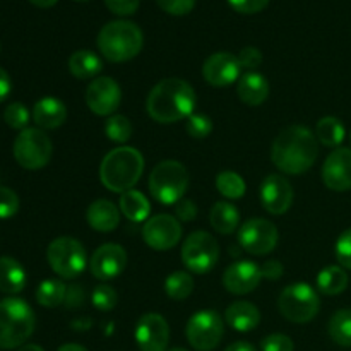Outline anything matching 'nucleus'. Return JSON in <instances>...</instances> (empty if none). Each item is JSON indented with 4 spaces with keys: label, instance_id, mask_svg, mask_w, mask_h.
Returning a JSON list of instances; mask_svg holds the SVG:
<instances>
[{
    "label": "nucleus",
    "instance_id": "obj_1",
    "mask_svg": "<svg viewBox=\"0 0 351 351\" xmlns=\"http://www.w3.org/2000/svg\"><path fill=\"white\" fill-rule=\"evenodd\" d=\"M319 154L317 137L304 125H290L281 130L271 147L274 167L287 175L305 173Z\"/></svg>",
    "mask_w": 351,
    "mask_h": 351
},
{
    "label": "nucleus",
    "instance_id": "obj_2",
    "mask_svg": "<svg viewBox=\"0 0 351 351\" xmlns=\"http://www.w3.org/2000/svg\"><path fill=\"white\" fill-rule=\"evenodd\" d=\"M195 108V91L187 81L177 77L163 79L151 89L146 110L160 123H173L189 119Z\"/></svg>",
    "mask_w": 351,
    "mask_h": 351
},
{
    "label": "nucleus",
    "instance_id": "obj_3",
    "mask_svg": "<svg viewBox=\"0 0 351 351\" xmlns=\"http://www.w3.org/2000/svg\"><path fill=\"white\" fill-rule=\"evenodd\" d=\"M144 171V158L136 147L120 146L110 151L99 165V178L108 191L122 194L139 182Z\"/></svg>",
    "mask_w": 351,
    "mask_h": 351
},
{
    "label": "nucleus",
    "instance_id": "obj_4",
    "mask_svg": "<svg viewBox=\"0 0 351 351\" xmlns=\"http://www.w3.org/2000/svg\"><path fill=\"white\" fill-rule=\"evenodd\" d=\"M144 36L137 24L130 21H112L98 33V48L110 62H129L143 50Z\"/></svg>",
    "mask_w": 351,
    "mask_h": 351
},
{
    "label": "nucleus",
    "instance_id": "obj_5",
    "mask_svg": "<svg viewBox=\"0 0 351 351\" xmlns=\"http://www.w3.org/2000/svg\"><path fill=\"white\" fill-rule=\"evenodd\" d=\"M34 312L23 298L0 302V350L21 348L34 331Z\"/></svg>",
    "mask_w": 351,
    "mask_h": 351
},
{
    "label": "nucleus",
    "instance_id": "obj_6",
    "mask_svg": "<svg viewBox=\"0 0 351 351\" xmlns=\"http://www.w3.org/2000/svg\"><path fill=\"white\" fill-rule=\"evenodd\" d=\"M149 192L165 206L177 204L189 187V171L180 161L167 160L158 163L149 175Z\"/></svg>",
    "mask_w": 351,
    "mask_h": 351
},
{
    "label": "nucleus",
    "instance_id": "obj_7",
    "mask_svg": "<svg viewBox=\"0 0 351 351\" xmlns=\"http://www.w3.org/2000/svg\"><path fill=\"white\" fill-rule=\"evenodd\" d=\"M278 308L281 315L295 324L311 322L321 308V300L308 283H293L281 291L278 298Z\"/></svg>",
    "mask_w": 351,
    "mask_h": 351
},
{
    "label": "nucleus",
    "instance_id": "obj_8",
    "mask_svg": "<svg viewBox=\"0 0 351 351\" xmlns=\"http://www.w3.org/2000/svg\"><path fill=\"white\" fill-rule=\"evenodd\" d=\"M47 259L53 273L64 280H74L88 264V256L79 240L72 237H58L48 245Z\"/></svg>",
    "mask_w": 351,
    "mask_h": 351
},
{
    "label": "nucleus",
    "instance_id": "obj_9",
    "mask_svg": "<svg viewBox=\"0 0 351 351\" xmlns=\"http://www.w3.org/2000/svg\"><path fill=\"white\" fill-rule=\"evenodd\" d=\"M14 158L26 170L47 167L53 154V144L41 129H24L14 141Z\"/></svg>",
    "mask_w": 351,
    "mask_h": 351
},
{
    "label": "nucleus",
    "instance_id": "obj_10",
    "mask_svg": "<svg viewBox=\"0 0 351 351\" xmlns=\"http://www.w3.org/2000/svg\"><path fill=\"white\" fill-rule=\"evenodd\" d=\"M219 259V245L213 235L194 232L182 245V261L191 273L208 274L215 269Z\"/></svg>",
    "mask_w": 351,
    "mask_h": 351
},
{
    "label": "nucleus",
    "instance_id": "obj_11",
    "mask_svg": "<svg viewBox=\"0 0 351 351\" xmlns=\"http://www.w3.org/2000/svg\"><path fill=\"white\" fill-rule=\"evenodd\" d=\"M225 324L215 311H199L189 319L185 336L191 346L197 351H213L221 343Z\"/></svg>",
    "mask_w": 351,
    "mask_h": 351
},
{
    "label": "nucleus",
    "instance_id": "obj_12",
    "mask_svg": "<svg viewBox=\"0 0 351 351\" xmlns=\"http://www.w3.org/2000/svg\"><path fill=\"white\" fill-rule=\"evenodd\" d=\"M278 228L273 221L264 218H250L240 226L239 243L252 256H266L278 245Z\"/></svg>",
    "mask_w": 351,
    "mask_h": 351
},
{
    "label": "nucleus",
    "instance_id": "obj_13",
    "mask_svg": "<svg viewBox=\"0 0 351 351\" xmlns=\"http://www.w3.org/2000/svg\"><path fill=\"white\" fill-rule=\"evenodd\" d=\"M143 239L154 250H170L180 242L182 226L170 215H158L147 219L143 226Z\"/></svg>",
    "mask_w": 351,
    "mask_h": 351
},
{
    "label": "nucleus",
    "instance_id": "obj_14",
    "mask_svg": "<svg viewBox=\"0 0 351 351\" xmlns=\"http://www.w3.org/2000/svg\"><path fill=\"white\" fill-rule=\"evenodd\" d=\"M134 336L141 351H168L170 328L163 315L154 312L141 315Z\"/></svg>",
    "mask_w": 351,
    "mask_h": 351
},
{
    "label": "nucleus",
    "instance_id": "obj_15",
    "mask_svg": "<svg viewBox=\"0 0 351 351\" xmlns=\"http://www.w3.org/2000/svg\"><path fill=\"white\" fill-rule=\"evenodd\" d=\"M122 101V91L112 77H96L86 89V105L99 117H112Z\"/></svg>",
    "mask_w": 351,
    "mask_h": 351
},
{
    "label": "nucleus",
    "instance_id": "obj_16",
    "mask_svg": "<svg viewBox=\"0 0 351 351\" xmlns=\"http://www.w3.org/2000/svg\"><path fill=\"white\" fill-rule=\"evenodd\" d=\"M261 204L269 215H285L293 204V187L283 175H267L261 184Z\"/></svg>",
    "mask_w": 351,
    "mask_h": 351
},
{
    "label": "nucleus",
    "instance_id": "obj_17",
    "mask_svg": "<svg viewBox=\"0 0 351 351\" xmlns=\"http://www.w3.org/2000/svg\"><path fill=\"white\" fill-rule=\"evenodd\" d=\"M127 252L123 247L117 243H103L93 254L89 261V267L96 280L110 281L113 278L120 276L125 269Z\"/></svg>",
    "mask_w": 351,
    "mask_h": 351
},
{
    "label": "nucleus",
    "instance_id": "obj_18",
    "mask_svg": "<svg viewBox=\"0 0 351 351\" xmlns=\"http://www.w3.org/2000/svg\"><path fill=\"white\" fill-rule=\"evenodd\" d=\"M240 72H242V65H240L239 57L228 51L213 53L202 65V75L206 82L216 88L233 84L240 77Z\"/></svg>",
    "mask_w": 351,
    "mask_h": 351
},
{
    "label": "nucleus",
    "instance_id": "obj_19",
    "mask_svg": "<svg viewBox=\"0 0 351 351\" xmlns=\"http://www.w3.org/2000/svg\"><path fill=\"white\" fill-rule=\"evenodd\" d=\"M322 182L335 192L351 189V149L336 147L322 165Z\"/></svg>",
    "mask_w": 351,
    "mask_h": 351
},
{
    "label": "nucleus",
    "instance_id": "obj_20",
    "mask_svg": "<svg viewBox=\"0 0 351 351\" xmlns=\"http://www.w3.org/2000/svg\"><path fill=\"white\" fill-rule=\"evenodd\" d=\"M261 267L250 261H239L226 267L223 274V287L233 295H247L261 283Z\"/></svg>",
    "mask_w": 351,
    "mask_h": 351
},
{
    "label": "nucleus",
    "instance_id": "obj_21",
    "mask_svg": "<svg viewBox=\"0 0 351 351\" xmlns=\"http://www.w3.org/2000/svg\"><path fill=\"white\" fill-rule=\"evenodd\" d=\"M67 119V108L64 103L57 98H41L40 101L34 103L33 108V120L41 130H50L57 129Z\"/></svg>",
    "mask_w": 351,
    "mask_h": 351
},
{
    "label": "nucleus",
    "instance_id": "obj_22",
    "mask_svg": "<svg viewBox=\"0 0 351 351\" xmlns=\"http://www.w3.org/2000/svg\"><path fill=\"white\" fill-rule=\"evenodd\" d=\"M89 226L99 233H110L119 226L120 209L108 199H98L88 208Z\"/></svg>",
    "mask_w": 351,
    "mask_h": 351
},
{
    "label": "nucleus",
    "instance_id": "obj_23",
    "mask_svg": "<svg viewBox=\"0 0 351 351\" xmlns=\"http://www.w3.org/2000/svg\"><path fill=\"white\" fill-rule=\"evenodd\" d=\"M239 98L249 106H259L269 96V82L259 72H247L242 75L237 86Z\"/></svg>",
    "mask_w": 351,
    "mask_h": 351
},
{
    "label": "nucleus",
    "instance_id": "obj_24",
    "mask_svg": "<svg viewBox=\"0 0 351 351\" xmlns=\"http://www.w3.org/2000/svg\"><path fill=\"white\" fill-rule=\"evenodd\" d=\"M225 319L228 322V326H232L235 331L239 332H249L259 326L261 322V312L259 308L254 304L245 300L233 302L232 305H228L225 312Z\"/></svg>",
    "mask_w": 351,
    "mask_h": 351
},
{
    "label": "nucleus",
    "instance_id": "obj_25",
    "mask_svg": "<svg viewBox=\"0 0 351 351\" xmlns=\"http://www.w3.org/2000/svg\"><path fill=\"white\" fill-rule=\"evenodd\" d=\"M26 287L24 267L12 257H0V291L16 295Z\"/></svg>",
    "mask_w": 351,
    "mask_h": 351
},
{
    "label": "nucleus",
    "instance_id": "obj_26",
    "mask_svg": "<svg viewBox=\"0 0 351 351\" xmlns=\"http://www.w3.org/2000/svg\"><path fill=\"white\" fill-rule=\"evenodd\" d=\"M69 71L74 77L88 81V79H95L103 71V62L95 51L77 50L69 58Z\"/></svg>",
    "mask_w": 351,
    "mask_h": 351
},
{
    "label": "nucleus",
    "instance_id": "obj_27",
    "mask_svg": "<svg viewBox=\"0 0 351 351\" xmlns=\"http://www.w3.org/2000/svg\"><path fill=\"white\" fill-rule=\"evenodd\" d=\"M119 206L122 215L125 216L129 221L134 223H146L147 216H149L151 213V206L149 201L146 199V195L139 191H134V189L120 194Z\"/></svg>",
    "mask_w": 351,
    "mask_h": 351
},
{
    "label": "nucleus",
    "instance_id": "obj_28",
    "mask_svg": "<svg viewBox=\"0 0 351 351\" xmlns=\"http://www.w3.org/2000/svg\"><path fill=\"white\" fill-rule=\"evenodd\" d=\"M209 221L216 232L221 235H230L239 228L240 213L232 202L219 201L213 206L211 213H209Z\"/></svg>",
    "mask_w": 351,
    "mask_h": 351
},
{
    "label": "nucleus",
    "instance_id": "obj_29",
    "mask_svg": "<svg viewBox=\"0 0 351 351\" xmlns=\"http://www.w3.org/2000/svg\"><path fill=\"white\" fill-rule=\"evenodd\" d=\"M350 283L348 273L341 266H328L319 273L317 288L321 293L335 297V295L343 293Z\"/></svg>",
    "mask_w": 351,
    "mask_h": 351
},
{
    "label": "nucleus",
    "instance_id": "obj_30",
    "mask_svg": "<svg viewBox=\"0 0 351 351\" xmlns=\"http://www.w3.org/2000/svg\"><path fill=\"white\" fill-rule=\"evenodd\" d=\"M345 125L336 117H324L315 125V137L328 147H338L345 141Z\"/></svg>",
    "mask_w": 351,
    "mask_h": 351
},
{
    "label": "nucleus",
    "instance_id": "obj_31",
    "mask_svg": "<svg viewBox=\"0 0 351 351\" xmlns=\"http://www.w3.org/2000/svg\"><path fill=\"white\" fill-rule=\"evenodd\" d=\"M65 295H67V287L60 280H45L36 288L38 304L47 308H53L64 304Z\"/></svg>",
    "mask_w": 351,
    "mask_h": 351
},
{
    "label": "nucleus",
    "instance_id": "obj_32",
    "mask_svg": "<svg viewBox=\"0 0 351 351\" xmlns=\"http://www.w3.org/2000/svg\"><path fill=\"white\" fill-rule=\"evenodd\" d=\"M329 336L339 346H351V308H341L329 319Z\"/></svg>",
    "mask_w": 351,
    "mask_h": 351
},
{
    "label": "nucleus",
    "instance_id": "obj_33",
    "mask_svg": "<svg viewBox=\"0 0 351 351\" xmlns=\"http://www.w3.org/2000/svg\"><path fill=\"white\" fill-rule=\"evenodd\" d=\"M192 290H194V280L187 271H175L165 281V291L171 300H185Z\"/></svg>",
    "mask_w": 351,
    "mask_h": 351
},
{
    "label": "nucleus",
    "instance_id": "obj_34",
    "mask_svg": "<svg viewBox=\"0 0 351 351\" xmlns=\"http://www.w3.org/2000/svg\"><path fill=\"white\" fill-rule=\"evenodd\" d=\"M216 189H218L219 194L225 195L226 199H240L245 194L247 185L239 173L228 170L221 171V173L216 177Z\"/></svg>",
    "mask_w": 351,
    "mask_h": 351
},
{
    "label": "nucleus",
    "instance_id": "obj_35",
    "mask_svg": "<svg viewBox=\"0 0 351 351\" xmlns=\"http://www.w3.org/2000/svg\"><path fill=\"white\" fill-rule=\"evenodd\" d=\"M105 134L117 144H125L132 137V123L123 115L108 117L105 123Z\"/></svg>",
    "mask_w": 351,
    "mask_h": 351
},
{
    "label": "nucleus",
    "instance_id": "obj_36",
    "mask_svg": "<svg viewBox=\"0 0 351 351\" xmlns=\"http://www.w3.org/2000/svg\"><path fill=\"white\" fill-rule=\"evenodd\" d=\"M91 302L99 312H110L119 304V295L108 285H98L91 295Z\"/></svg>",
    "mask_w": 351,
    "mask_h": 351
},
{
    "label": "nucleus",
    "instance_id": "obj_37",
    "mask_svg": "<svg viewBox=\"0 0 351 351\" xmlns=\"http://www.w3.org/2000/svg\"><path fill=\"white\" fill-rule=\"evenodd\" d=\"M3 120H5V123L10 129L24 130L27 129L26 125L29 123V112H27V108L23 103H10L5 108V112H3Z\"/></svg>",
    "mask_w": 351,
    "mask_h": 351
},
{
    "label": "nucleus",
    "instance_id": "obj_38",
    "mask_svg": "<svg viewBox=\"0 0 351 351\" xmlns=\"http://www.w3.org/2000/svg\"><path fill=\"white\" fill-rule=\"evenodd\" d=\"M185 129H187L189 136L194 137V139H204V137H208L213 132V122L208 115L192 113L187 119Z\"/></svg>",
    "mask_w": 351,
    "mask_h": 351
},
{
    "label": "nucleus",
    "instance_id": "obj_39",
    "mask_svg": "<svg viewBox=\"0 0 351 351\" xmlns=\"http://www.w3.org/2000/svg\"><path fill=\"white\" fill-rule=\"evenodd\" d=\"M19 211V197L9 187H0V219H9Z\"/></svg>",
    "mask_w": 351,
    "mask_h": 351
},
{
    "label": "nucleus",
    "instance_id": "obj_40",
    "mask_svg": "<svg viewBox=\"0 0 351 351\" xmlns=\"http://www.w3.org/2000/svg\"><path fill=\"white\" fill-rule=\"evenodd\" d=\"M336 259L341 267L351 271V228L343 232L336 242Z\"/></svg>",
    "mask_w": 351,
    "mask_h": 351
},
{
    "label": "nucleus",
    "instance_id": "obj_41",
    "mask_svg": "<svg viewBox=\"0 0 351 351\" xmlns=\"http://www.w3.org/2000/svg\"><path fill=\"white\" fill-rule=\"evenodd\" d=\"M263 351H293L295 345L288 336L285 335H269L261 341Z\"/></svg>",
    "mask_w": 351,
    "mask_h": 351
},
{
    "label": "nucleus",
    "instance_id": "obj_42",
    "mask_svg": "<svg viewBox=\"0 0 351 351\" xmlns=\"http://www.w3.org/2000/svg\"><path fill=\"white\" fill-rule=\"evenodd\" d=\"M158 5L171 16H185L195 5V0H156Z\"/></svg>",
    "mask_w": 351,
    "mask_h": 351
},
{
    "label": "nucleus",
    "instance_id": "obj_43",
    "mask_svg": "<svg viewBox=\"0 0 351 351\" xmlns=\"http://www.w3.org/2000/svg\"><path fill=\"white\" fill-rule=\"evenodd\" d=\"M228 3L240 14H257L269 5V0H228Z\"/></svg>",
    "mask_w": 351,
    "mask_h": 351
},
{
    "label": "nucleus",
    "instance_id": "obj_44",
    "mask_svg": "<svg viewBox=\"0 0 351 351\" xmlns=\"http://www.w3.org/2000/svg\"><path fill=\"white\" fill-rule=\"evenodd\" d=\"M237 57H239L240 65H242L243 69H250V71L259 67L261 62H263V53H261V50H257V48L254 47L242 48Z\"/></svg>",
    "mask_w": 351,
    "mask_h": 351
},
{
    "label": "nucleus",
    "instance_id": "obj_45",
    "mask_svg": "<svg viewBox=\"0 0 351 351\" xmlns=\"http://www.w3.org/2000/svg\"><path fill=\"white\" fill-rule=\"evenodd\" d=\"M105 3L117 16H130L139 9L141 0H105Z\"/></svg>",
    "mask_w": 351,
    "mask_h": 351
},
{
    "label": "nucleus",
    "instance_id": "obj_46",
    "mask_svg": "<svg viewBox=\"0 0 351 351\" xmlns=\"http://www.w3.org/2000/svg\"><path fill=\"white\" fill-rule=\"evenodd\" d=\"M175 216L180 221H192L197 216V206L191 199H180V201L175 204Z\"/></svg>",
    "mask_w": 351,
    "mask_h": 351
},
{
    "label": "nucleus",
    "instance_id": "obj_47",
    "mask_svg": "<svg viewBox=\"0 0 351 351\" xmlns=\"http://www.w3.org/2000/svg\"><path fill=\"white\" fill-rule=\"evenodd\" d=\"M261 276L266 280H280L283 276V264L276 259H269L261 266Z\"/></svg>",
    "mask_w": 351,
    "mask_h": 351
},
{
    "label": "nucleus",
    "instance_id": "obj_48",
    "mask_svg": "<svg viewBox=\"0 0 351 351\" xmlns=\"http://www.w3.org/2000/svg\"><path fill=\"white\" fill-rule=\"evenodd\" d=\"M64 304L67 305L69 308L81 307V305L84 304V290H82L79 285H72V287H69Z\"/></svg>",
    "mask_w": 351,
    "mask_h": 351
},
{
    "label": "nucleus",
    "instance_id": "obj_49",
    "mask_svg": "<svg viewBox=\"0 0 351 351\" xmlns=\"http://www.w3.org/2000/svg\"><path fill=\"white\" fill-rule=\"evenodd\" d=\"M10 89H12V82H10L9 74L0 67V103L5 101L7 96L10 95Z\"/></svg>",
    "mask_w": 351,
    "mask_h": 351
},
{
    "label": "nucleus",
    "instance_id": "obj_50",
    "mask_svg": "<svg viewBox=\"0 0 351 351\" xmlns=\"http://www.w3.org/2000/svg\"><path fill=\"white\" fill-rule=\"evenodd\" d=\"M225 351H257V350L254 348V346L250 345V343L237 341V343H233V345H230Z\"/></svg>",
    "mask_w": 351,
    "mask_h": 351
},
{
    "label": "nucleus",
    "instance_id": "obj_51",
    "mask_svg": "<svg viewBox=\"0 0 351 351\" xmlns=\"http://www.w3.org/2000/svg\"><path fill=\"white\" fill-rule=\"evenodd\" d=\"M29 2L40 9H48V7H53L58 0H29Z\"/></svg>",
    "mask_w": 351,
    "mask_h": 351
},
{
    "label": "nucleus",
    "instance_id": "obj_52",
    "mask_svg": "<svg viewBox=\"0 0 351 351\" xmlns=\"http://www.w3.org/2000/svg\"><path fill=\"white\" fill-rule=\"evenodd\" d=\"M57 351H88V350L81 345H75V343H67V345H62Z\"/></svg>",
    "mask_w": 351,
    "mask_h": 351
},
{
    "label": "nucleus",
    "instance_id": "obj_53",
    "mask_svg": "<svg viewBox=\"0 0 351 351\" xmlns=\"http://www.w3.org/2000/svg\"><path fill=\"white\" fill-rule=\"evenodd\" d=\"M17 351H45V350L38 345H23L21 348H17Z\"/></svg>",
    "mask_w": 351,
    "mask_h": 351
},
{
    "label": "nucleus",
    "instance_id": "obj_54",
    "mask_svg": "<svg viewBox=\"0 0 351 351\" xmlns=\"http://www.w3.org/2000/svg\"><path fill=\"white\" fill-rule=\"evenodd\" d=\"M168 351H187V350L180 348V346H177V348H171V350H168Z\"/></svg>",
    "mask_w": 351,
    "mask_h": 351
},
{
    "label": "nucleus",
    "instance_id": "obj_55",
    "mask_svg": "<svg viewBox=\"0 0 351 351\" xmlns=\"http://www.w3.org/2000/svg\"><path fill=\"white\" fill-rule=\"evenodd\" d=\"M75 2H84V0H75Z\"/></svg>",
    "mask_w": 351,
    "mask_h": 351
},
{
    "label": "nucleus",
    "instance_id": "obj_56",
    "mask_svg": "<svg viewBox=\"0 0 351 351\" xmlns=\"http://www.w3.org/2000/svg\"><path fill=\"white\" fill-rule=\"evenodd\" d=\"M350 141H351V132H350Z\"/></svg>",
    "mask_w": 351,
    "mask_h": 351
}]
</instances>
